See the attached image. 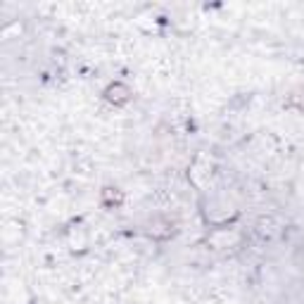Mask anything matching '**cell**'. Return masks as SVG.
<instances>
[{"label":"cell","instance_id":"1","mask_svg":"<svg viewBox=\"0 0 304 304\" xmlns=\"http://www.w3.org/2000/svg\"><path fill=\"white\" fill-rule=\"evenodd\" d=\"M126 95H129V90H126L124 86H112V88L107 90V100H110V103H126Z\"/></svg>","mask_w":304,"mask_h":304}]
</instances>
